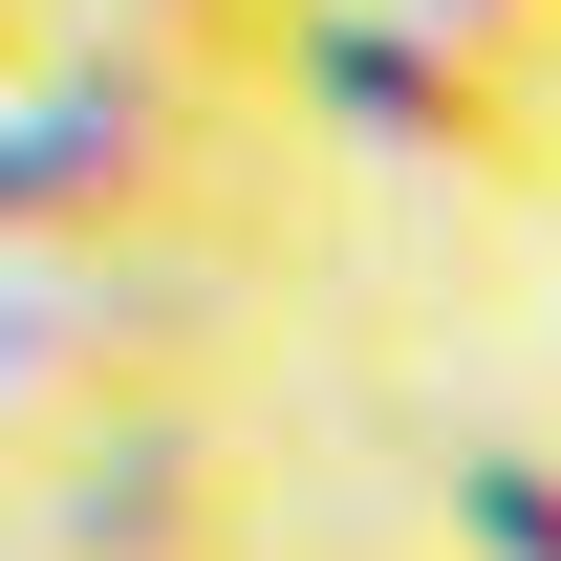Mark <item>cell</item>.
Instances as JSON below:
<instances>
[{"label":"cell","mask_w":561,"mask_h":561,"mask_svg":"<svg viewBox=\"0 0 561 561\" xmlns=\"http://www.w3.org/2000/svg\"><path fill=\"white\" fill-rule=\"evenodd\" d=\"M66 540L87 561H238V518H216V476H87Z\"/></svg>","instance_id":"cell-1"},{"label":"cell","mask_w":561,"mask_h":561,"mask_svg":"<svg viewBox=\"0 0 561 561\" xmlns=\"http://www.w3.org/2000/svg\"><path fill=\"white\" fill-rule=\"evenodd\" d=\"M454 540L476 561H561V454H476L454 476Z\"/></svg>","instance_id":"cell-2"}]
</instances>
